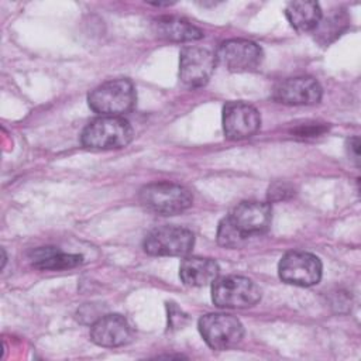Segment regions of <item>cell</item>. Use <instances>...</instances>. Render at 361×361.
<instances>
[{"label": "cell", "instance_id": "4", "mask_svg": "<svg viewBox=\"0 0 361 361\" xmlns=\"http://www.w3.org/2000/svg\"><path fill=\"white\" fill-rule=\"evenodd\" d=\"M261 299V289L250 278L228 275L212 283V300L224 309H245Z\"/></svg>", "mask_w": 361, "mask_h": 361}, {"label": "cell", "instance_id": "16", "mask_svg": "<svg viewBox=\"0 0 361 361\" xmlns=\"http://www.w3.org/2000/svg\"><path fill=\"white\" fill-rule=\"evenodd\" d=\"M82 262V255L62 252L54 247H42L32 252V265L42 271L71 269L80 265Z\"/></svg>", "mask_w": 361, "mask_h": 361}, {"label": "cell", "instance_id": "21", "mask_svg": "<svg viewBox=\"0 0 361 361\" xmlns=\"http://www.w3.org/2000/svg\"><path fill=\"white\" fill-rule=\"evenodd\" d=\"M295 193V189L288 182H275L268 189V200L269 202H281L292 197Z\"/></svg>", "mask_w": 361, "mask_h": 361}, {"label": "cell", "instance_id": "14", "mask_svg": "<svg viewBox=\"0 0 361 361\" xmlns=\"http://www.w3.org/2000/svg\"><path fill=\"white\" fill-rule=\"evenodd\" d=\"M219 265L210 258L188 257L179 267V276L185 285L204 286L219 278Z\"/></svg>", "mask_w": 361, "mask_h": 361}, {"label": "cell", "instance_id": "8", "mask_svg": "<svg viewBox=\"0 0 361 361\" xmlns=\"http://www.w3.org/2000/svg\"><path fill=\"white\" fill-rule=\"evenodd\" d=\"M216 55L202 47H185L179 58L180 80L189 87L206 85L214 71Z\"/></svg>", "mask_w": 361, "mask_h": 361}, {"label": "cell", "instance_id": "2", "mask_svg": "<svg viewBox=\"0 0 361 361\" xmlns=\"http://www.w3.org/2000/svg\"><path fill=\"white\" fill-rule=\"evenodd\" d=\"M89 107L100 116H121L135 104V89L128 79H111L87 96Z\"/></svg>", "mask_w": 361, "mask_h": 361}, {"label": "cell", "instance_id": "3", "mask_svg": "<svg viewBox=\"0 0 361 361\" xmlns=\"http://www.w3.org/2000/svg\"><path fill=\"white\" fill-rule=\"evenodd\" d=\"M140 202L149 212L172 216L185 212L193 203L192 193L178 183L155 182L140 190Z\"/></svg>", "mask_w": 361, "mask_h": 361}, {"label": "cell", "instance_id": "23", "mask_svg": "<svg viewBox=\"0 0 361 361\" xmlns=\"http://www.w3.org/2000/svg\"><path fill=\"white\" fill-rule=\"evenodd\" d=\"M347 149H348L350 158L358 165V162H360V138L358 137L350 138L347 142Z\"/></svg>", "mask_w": 361, "mask_h": 361}, {"label": "cell", "instance_id": "18", "mask_svg": "<svg viewBox=\"0 0 361 361\" xmlns=\"http://www.w3.org/2000/svg\"><path fill=\"white\" fill-rule=\"evenodd\" d=\"M290 25L298 31H313L322 18V8L316 1H292L285 10Z\"/></svg>", "mask_w": 361, "mask_h": 361}, {"label": "cell", "instance_id": "11", "mask_svg": "<svg viewBox=\"0 0 361 361\" xmlns=\"http://www.w3.org/2000/svg\"><path fill=\"white\" fill-rule=\"evenodd\" d=\"M323 94L319 82L310 76H296L281 80L272 90V97L282 104L310 106L320 102Z\"/></svg>", "mask_w": 361, "mask_h": 361}, {"label": "cell", "instance_id": "15", "mask_svg": "<svg viewBox=\"0 0 361 361\" xmlns=\"http://www.w3.org/2000/svg\"><path fill=\"white\" fill-rule=\"evenodd\" d=\"M154 31L159 38L186 42V41H197L203 37V31L189 23L188 20L165 16L159 17L154 21Z\"/></svg>", "mask_w": 361, "mask_h": 361}, {"label": "cell", "instance_id": "7", "mask_svg": "<svg viewBox=\"0 0 361 361\" xmlns=\"http://www.w3.org/2000/svg\"><path fill=\"white\" fill-rule=\"evenodd\" d=\"M279 278L290 285L312 286L322 278L320 259L305 251H289L278 264Z\"/></svg>", "mask_w": 361, "mask_h": 361}, {"label": "cell", "instance_id": "10", "mask_svg": "<svg viewBox=\"0 0 361 361\" xmlns=\"http://www.w3.org/2000/svg\"><path fill=\"white\" fill-rule=\"evenodd\" d=\"M261 126L258 110L244 102H230L223 109V131L228 140L252 137Z\"/></svg>", "mask_w": 361, "mask_h": 361}, {"label": "cell", "instance_id": "9", "mask_svg": "<svg viewBox=\"0 0 361 361\" xmlns=\"http://www.w3.org/2000/svg\"><path fill=\"white\" fill-rule=\"evenodd\" d=\"M262 49L250 39L224 41L216 54V58L231 72H247L257 69L262 62Z\"/></svg>", "mask_w": 361, "mask_h": 361}, {"label": "cell", "instance_id": "17", "mask_svg": "<svg viewBox=\"0 0 361 361\" xmlns=\"http://www.w3.org/2000/svg\"><path fill=\"white\" fill-rule=\"evenodd\" d=\"M350 25V17L345 10L336 8L326 16L322 14L320 21L312 31L314 39L322 45H329L336 41Z\"/></svg>", "mask_w": 361, "mask_h": 361}, {"label": "cell", "instance_id": "5", "mask_svg": "<svg viewBox=\"0 0 361 361\" xmlns=\"http://www.w3.org/2000/svg\"><path fill=\"white\" fill-rule=\"evenodd\" d=\"M200 336L213 350H228L235 347L244 336L241 322L233 314L209 313L199 319Z\"/></svg>", "mask_w": 361, "mask_h": 361}, {"label": "cell", "instance_id": "22", "mask_svg": "<svg viewBox=\"0 0 361 361\" xmlns=\"http://www.w3.org/2000/svg\"><path fill=\"white\" fill-rule=\"evenodd\" d=\"M96 305H90V303H86L83 305L79 310H78V319H80L82 323H94L99 317H102L103 314L94 309Z\"/></svg>", "mask_w": 361, "mask_h": 361}, {"label": "cell", "instance_id": "12", "mask_svg": "<svg viewBox=\"0 0 361 361\" xmlns=\"http://www.w3.org/2000/svg\"><path fill=\"white\" fill-rule=\"evenodd\" d=\"M271 217V204L264 202H241L227 216L244 238L265 233L269 228Z\"/></svg>", "mask_w": 361, "mask_h": 361}, {"label": "cell", "instance_id": "13", "mask_svg": "<svg viewBox=\"0 0 361 361\" xmlns=\"http://www.w3.org/2000/svg\"><path fill=\"white\" fill-rule=\"evenodd\" d=\"M90 338L100 347H120L131 341L133 329L121 314H103L92 323Z\"/></svg>", "mask_w": 361, "mask_h": 361}, {"label": "cell", "instance_id": "1", "mask_svg": "<svg viewBox=\"0 0 361 361\" xmlns=\"http://www.w3.org/2000/svg\"><path fill=\"white\" fill-rule=\"evenodd\" d=\"M131 124L121 116H100L82 131L80 141L90 149H117L131 142Z\"/></svg>", "mask_w": 361, "mask_h": 361}, {"label": "cell", "instance_id": "19", "mask_svg": "<svg viewBox=\"0 0 361 361\" xmlns=\"http://www.w3.org/2000/svg\"><path fill=\"white\" fill-rule=\"evenodd\" d=\"M244 241L245 238L237 231L231 221L227 217H224L217 228V243L226 248H237Z\"/></svg>", "mask_w": 361, "mask_h": 361}, {"label": "cell", "instance_id": "6", "mask_svg": "<svg viewBox=\"0 0 361 361\" xmlns=\"http://www.w3.org/2000/svg\"><path fill=\"white\" fill-rule=\"evenodd\" d=\"M195 235L179 226H161L151 230L144 238V250L158 257H183L192 251Z\"/></svg>", "mask_w": 361, "mask_h": 361}, {"label": "cell", "instance_id": "20", "mask_svg": "<svg viewBox=\"0 0 361 361\" xmlns=\"http://www.w3.org/2000/svg\"><path fill=\"white\" fill-rule=\"evenodd\" d=\"M329 130V126L324 123H316V121H306L302 124H298L290 133L293 137L298 138H313L324 134Z\"/></svg>", "mask_w": 361, "mask_h": 361}]
</instances>
